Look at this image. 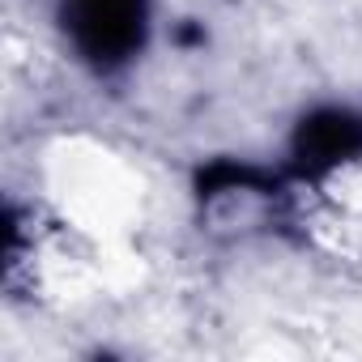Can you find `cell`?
I'll list each match as a JSON object with an SVG mask.
<instances>
[{"mask_svg": "<svg viewBox=\"0 0 362 362\" xmlns=\"http://www.w3.org/2000/svg\"><path fill=\"white\" fill-rule=\"evenodd\" d=\"M286 214L320 256L362 269V149L320 170H303Z\"/></svg>", "mask_w": 362, "mask_h": 362, "instance_id": "6da1fadb", "label": "cell"}, {"mask_svg": "<svg viewBox=\"0 0 362 362\" xmlns=\"http://www.w3.org/2000/svg\"><path fill=\"white\" fill-rule=\"evenodd\" d=\"M60 26L94 69L128 64L149 35V0H60Z\"/></svg>", "mask_w": 362, "mask_h": 362, "instance_id": "7a4b0ae2", "label": "cell"}, {"mask_svg": "<svg viewBox=\"0 0 362 362\" xmlns=\"http://www.w3.org/2000/svg\"><path fill=\"white\" fill-rule=\"evenodd\" d=\"M362 149V119L349 111H320L298 128V158L303 170H320Z\"/></svg>", "mask_w": 362, "mask_h": 362, "instance_id": "3957f363", "label": "cell"}]
</instances>
